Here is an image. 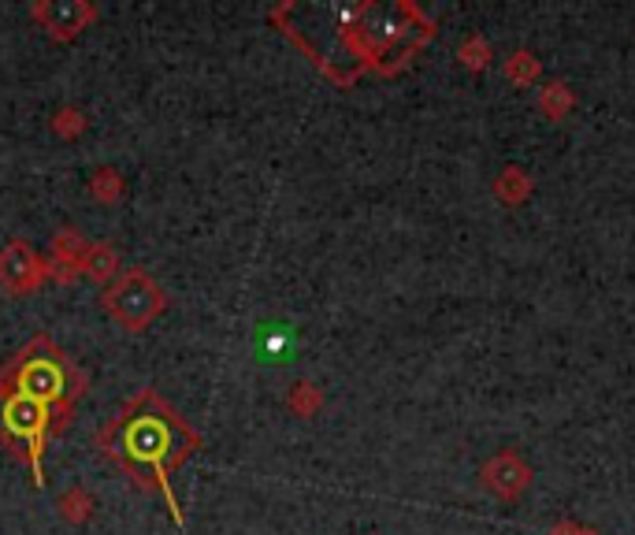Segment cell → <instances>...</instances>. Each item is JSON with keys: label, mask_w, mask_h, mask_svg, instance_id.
<instances>
[{"label": "cell", "mask_w": 635, "mask_h": 535, "mask_svg": "<svg viewBox=\"0 0 635 535\" xmlns=\"http://www.w3.org/2000/svg\"><path fill=\"white\" fill-rule=\"evenodd\" d=\"M86 126H89L86 112H83V108H75V105H63L60 112L52 115V134H57V138L75 142V138H83V134H86Z\"/></svg>", "instance_id": "16"}, {"label": "cell", "mask_w": 635, "mask_h": 535, "mask_svg": "<svg viewBox=\"0 0 635 535\" xmlns=\"http://www.w3.org/2000/svg\"><path fill=\"white\" fill-rule=\"evenodd\" d=\"M457 60L465 63L468 71H484L487 63H491V41H487L484 34H472V38L461 41Z\"/></svg>", "instance_id": "17"}, {"label": "cell", "mask_w": 635, "mask_h": 535, "mask_svg": "<svg viewBox=\"0 0 635 535\" xmlns=\"http://www.w3.org/2000/svg\"><path fill=\"white\" fill-rule=\"evenodd\" d=\"M579 532H584V528H576V524H569V521H561V524H558V528H553L550 535H579Z\"/></svg>", "instance_id": "18"}, {"label": "cell", "mask_w": 635, "mask_h": 535, "mask_svg": "<svg viewBox=\"0 0 635 535\" xmlns=\"http://www.w3.org/2000/svg\"><path fill=\"white\" fill-rule=\"evenodd\" d=\"M101 309L115 328L138 335L160 320V313L168 309V294L145 268H123L112 283L101 287Z\"/></svg>", "instance_id": "4"}, {"label": "cell", "mask_w": 635, "mask_h": 535, "mask_svg": "<svg viewBox=\"0 0 635 535\" xmlns=\"http://www.w3.org/2000/svg\"><path fill=\"white\" fill-rule=\"evenodd\" d=\"M94 447L101 458L112 461L138 491L164 495L168 513L175 516V528H186V516L179 510L171 476L186 465L190 453L205 447L202 431L186 421L175 405L152 387H138L108 421L97 428Z\"/></svg>", "instance_id": "1"}, {"label": "cell", "mask_w": 635, "mask_h": 535, "mask_svg": "<svg viewBox=\"0 0 635 535\" xmlns=\"http://www.w3.org/2000/svg\"><path fill=\"white\" fill-rule=\"evenodd\" d=\"M57 510H60L63 521L86 524L89 516H94V495H89L86 487H71V491H63V495H60Z\"/></svg>", "instance_id": "14"}, {"label": "cell", "mask_w": 635, "mask_h": 535, "mask_svg": "<svg viewBox=\"0 0 635 535\" xmlns=\"http://www.w3.org/2000/svg\"><path fill=\"white\" fill-rule=\"evenodd\" d=\"M86 250H89V242L75 231V227H60L49 242V257H45L49 260V279H57V283H75V279L83 276Z\"/></svg>", "instance_id": "8"}, {"label": "cell", "mask_w": 635, "mask_h": 535, "mask_svg": "<svg viewBox=\"0 0 635 535\" xmlns=\"http://www.w3.org/2000/svg\"><path fill=\"white\" fill-rule=\"evenodd\" d=\"M123 271V257L115 246H108V242H89L86 257H83V276L94 279V283L108 287L115 276Z\"/></svg>", "instance_id": "9"}, {"label": "cell", "mask_w": 635, "mask_h": 535, "mask_svg": "<svg viewBox=\"0 0 635 535\" xmlns=\"http://www.w3.org/2000/svg\"><path fill=\"white\" fill-rule=\"evenodd\" d=\"M30 20L52 41H75L97 23V4H89V0H38V4H30Z\"/></svg>", "instance_id": "6"}, {"label": "cell", "mask_w": 635, "mask_h": 535, "mask_svg": "<svg viewBox=\"0 0 635 535\" xmlns=\"http://www.w3.org/2000/svg\"><path fill=\"white\" fill-rule=\"evenodd\" d=\"M286 410L294 413V416H316L323 410V391L316 384H308V379H302V384H294L290 387V394H286Z\"/></svg>", "instance_id": "13"}, {"label": "cell", "mask_w": 635, "mask_h": 535, "mask_svg": "<svg viewBox=\"0 0 635 535\" xmlns=\"http://www.w3.org/2000/svg\"><path fill=\"white\" fill-rule=\"evenodd\" d=\"M57 435H63L57 413L0 387V447L30 469L38 487L45 484V465H41L45 450H49V442L57 439Z\"/></svg>", "instance_id": "3"}, {"label": "cell", "mask_w": 635, "mask_h": 535, "mask_svg": "<svg viewBox=\"0 0 635 535\" xmlns=\"http://www.w3.org/2000/svg\"><path fill=\"white\" fill-rule=\"evenodd\" d=\"M89 194L97 197V202L101 205H115L123 197V190H126V183H123V175L120 171H115L112 165H101L94 171V175H89Z\"/></svg>", "instance_id": "12"}, {"label": "cell", "mask_w": 635, "mask_h": 535, "mask_svg": "<svg viewBox=\"0 0 635 535\" xmlns=\"http://www.w3.org/2000/svg\"><path fill=\"white\" fill-rule=\"evenodd\" d=\"M0 387L30 398V402L45 405V410H52L60 428L68 431L75 402L89 387V376L68 357V350L49 339V335H34V339L0 368Z\"/></svg>", "instance_id": "2"}, {"label": "cell", "mask_w": 635, "mask_h": 535, "mask_svg": "<svg viewBox=\"0 0 635 535\" xmlns=\"http://www.w3.org/2000/svg\"><path fill=\"white\" fill-rule=\"evenodd\" d=\"M535 108H539V112L547 115V120L561 123L576 108L573 86H569V83H547V86L539 89V97H535Z\"/></svg>", "instance_id": "10"}, {"label": "cell", "mask_w": 635, "mask_h": 535, "mask_svg": "<svg viewBox=\"0 0 635 535\" xmlns=\"http://www.w3.org/2000/svg\"><path fill=\"white\" fill-rule=\"evenodd\" d=\"M542 63L535 60V52L528 49H516L510 60H505V78H510L513 86H532L535 78H539Z\"/></svg>", "instance_id": "15"}, {"label": "cell", "mask_w": 635, "mask_h": 535, "mask_svg": "<svg viewBox=\"0 0 635 535\" xmlns=\"http://www.w3.org/2000/svg\"><path fill=\"white\" fill-rule=\"evenodd\" d=\"M532 190H535V183H532V175L524 168H505L502 175L494 179V197L502 205H510V208L528 202Z\"/></svg>", "instance_id": "11"}, {"label": "cell", "mask_w": 635, "mask_h": 535, "mask_svg": "<svg viewBox=\"0 0 635 535\" xmlns=\"http://www.w3.org/2000/svg\"><path fill=\"white\" fill-rule=\"evenodd\" d=\"M532 479H535L532 465L516 450H498L494 458L479 469V484H484V491H491L494 498H502V502L521 498L532 487Z\"/></svg>", "instance_id": "7"}, {"label": "cell", "mask_w": 635, "mask_h": 535, "mask_svg": "<svg viewBox=\"0 0 635 535\" xmlns=\"http://www.w3.org/2000/svg\"><path fill=\"white\" fill-rule=\"evenodd\" d=\"M49 283V260L41 257L34 246H26L23 239H12L0 250V290L12 297L38 294Z\"/></svg>", "instance_id": "5"}, {"label": "cell", "mask_w": 635, "mask_h": 535, "mask_svg": "<svg viewBox=\"0 0 635 535\" xmlns=\"http://www.w3.org/2000/svg\"><path fill=\"white\" fill-rule=\"evenodd\" d=\"M579 535H602V532H591V528H584V532H579Z\"/></svg>", "instance_id": "19"}]
</instances>
